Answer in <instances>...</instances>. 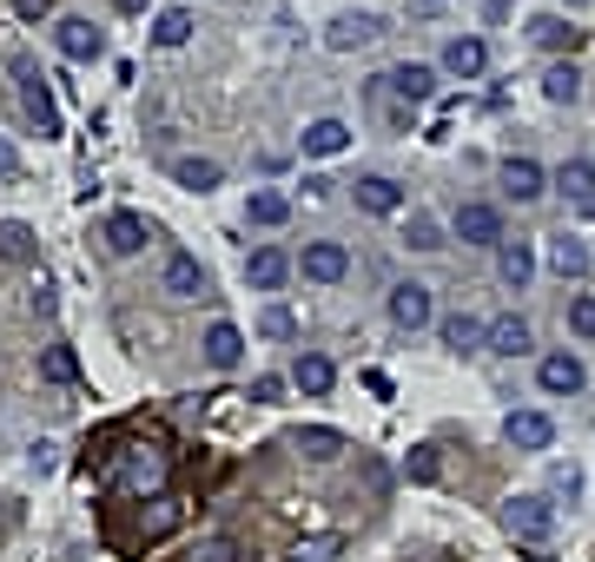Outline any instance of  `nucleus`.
<instances>
[{"label":"nucleus","instance_id":"f257e3e1","mask_svg":"<svg viewBox=\"0 0 595 562\" xmlns=\"http://www.w3.org/2000/svg\"><path fill=\"white\" fill-rule=\"evenodd\" d=\"M166 477H172V450L152 444V437H132V444L106 450V490H119V497L166 490Z\"/></svg>","mask_w":595,"mask_h":562},{"label":"nucleus","instance_id":"f03ea898","mask_svg":"<svg viewBox=\"0 0 595 562\" xmlns=\"http://www.w3.org/2000/svg\"><path fill=\"white\" fill-rule=\"evenodd\" d=\"M13 86H20V106H26V119L40 126V139H60V132H66V126H60V99H53L46 73L33 66V53H13Z\"/></svg>","mask_w":595,"mask_h":562},{"label":"nucleus","instance_id":"7ed1b4c3","mask_svg":"<svg viewBox=\"0 0 595 562\" xmlns=\"http://www.w3.org/2000/svg\"><path fill=\"white\" fill-rule=\"evenodd\" d=\"M503 530H510L517 543H550L556 503H550V497H510V503H503Z\"/></svg>","mask_w":595,"mask_h":562},{"label":"nucleus","instance_id":"20e7f679","mask_svg":"<svg viewBox=\"0 0 595 562\" xmlns=\"http://www.w3.org/2000/svg\"><path fill=\"white\" fill-rule=\"evenodd\" d=\"M159 291H172V298H205L212 278H205V265H199L192 252H166V265H159Z\"/></svg>","mask_w":595,"mask_h":562},{"label":"nucleus","instance_id":"39448f33","mask_svg":"<svg viewBox=\"0 0 595 562\" xmlns=\"http://www.w3.org/2000/svg\"><path fill=\"white\" fill-rule=\"evenodd\" d=\"M431 318H437V305H431V285H417V278L391 285V325H397V331H424Z\"/></svg>","mask_w":595,"mask_h":562},{"label":"nucleus","instance_id":"423d86ee","mask_svg":"<svg viewBox=\"0 0 595 562\" xmlns=\"http://www.w3.org/2000/svg\"><path fill=\"white\" fill-rule=\"evenodd\" d=\"M391 26L378 20V13H344V20H331L325 26V46L331 53H358V46H371V40H384Z\"/></svg>","mask_w":595,"mask_h":562},{"label":"nucleus","instance_id":"0eeeda50","mask_svg":"<svg viewBox=\"0 0 595 562\" xmlns=\"http://www.w3.org/2000/svg\"><path fill=\"white\" fill-rule=\"evenodd\" d=\"M536 384H543L550 397H576V391L589 384V371H583V358H576V351H550V358L536 364Z\"/></svg>","mask_w":595,"mask_h":562},{"label":"nucleus","instance_id":"6e6552de","mask_svg":"<svg viewBox=\"0 0 595 562\" xmlns=\"http://www.w3.org/2000/svg\"><path fill=\"white\" fill-rule=\"evenodd\" d=\"M53 46H60L66 60H99V53H106V33H99L93 20H79V13H66V20L53 26Z\"/></svg>","mask_w":595,"mask_h":562},{"label":"nucleus","instance_id":"1a4fd4ad","mask_svg":"<svg viewBox=\"0 0 595 562\" xmlns=\"http://www.w3.org/2000/svg\"><path fill=\"white\" fill-rule=\"evenodd\" d=\"M450 79H477L484 66H490V46L477 40V33H457V40H444V60H437Z\"/></svg>","mask_w":595,"mask_h":562},{"label":"nucleus","instance_id":"9d476101","mask_svg":"<svg viewBox=\"0 0 595 562\" xmlns=\"http://www.w3.org/2000/svg\"><path fill=\"white\" fill-rule=\"evenodd\" d=\"M384 93H397L404 106H417V99H431V93H437V66L404 60V66H391V73H384Z\"/></svg>","mask_w":595,"mask_h":562},{"label":"nucleus","instance_id":"9b49d317","mask_svg":"<svg viewBox=\"0 0 595 562\" xmlns=\"http://www.w3.org/2000/svg\"><path fill=\"white\" fill-rule=\"evenodd\" d=\"M298 272H305L311 285H338V278L351 272V252H344V245H331V238H318V245H305Z\"/></svg>","mask_w":595,"mask_h":562},{"label":"nucleus","instance_id":"f8f14e48","mask_svg":"<svg viewBox=\"0 0 595 562\" xmlns=\"http://www.w3.org/2000/svg\"><path fill=\"white\" fill-rule=\"evenodd\" d=\"M543 192H550V172H543L536 159H503V199L530 205V199H543Z\"/></svg>","mask_w":595,"mask_h":562},{"label":"nucleus","instance_id":"ddd939ff","mask_svg":"<svg viewBox=\"0 0 595 562\" xmlns=\"http://www.w3.org/2000/svg\"><path fill=\"white\" fill-rule=\"evenodd\" d=\"M457 238L464 245H503V219H497V205H457Z\"/></svg>","mask_w":595,"mask_h":562},{"label":"nucleus","instance_id":"4468645a","mask_svg":"<svg viewBox=\"0 0 595 562\" xmlns=\"http://www.w3.org/2000/svg\"><path fill=\"white\" fill-rule=\"evenodd\" d=\"M503 437H510L517 450H550V444H556V424H550L543 411H510V417H503Z\"/></svg>","mask_w":595,"mask_h":562},{"label":"nucleus","instance_id":"2eb2a0df","mask_svg":"<svg viewBox=\"0 0 595 562\" xmlns=\"http://www.w3.org/2000/svg\"><path fill=\"white\" fill-rule=\"evenodd\" d=\"M497 278H503L510 291H523V285L536 278V252H530V238H503V245H497Z\"/></svg>","mask_w":595,"mask_h":562},{"label":"nucleus","instance_id":"dca6fc26","mask_svg":"<svg viewBox=\"0 0 595 562\" xmlns=\"http://www.w3.org/2000/svg\"><path fill=\"white\" fill-rule=\"evenodd\" d=\"M199 351H205V364H212V371H232V364L245 358V331L219 318V325H212V331L199 338Z\"/></svg>","mask_w":595,"mask_h":562},{"label":"nucleus","instance_id":"f3484780","mask_svg":"<svg viewBox=\"0 0 595 562\" xmlns=\"http://www.w3.org/2000/svg\"><path fill=\"white\" fill-rule=\"evenodd\" d=\"M245 278H252L258 291H278V285L291 278V258H285L278 245H258V252H245Z\"/></svg>","mask_w":595,"mask_h":562},{"label":"nucleus","instance_id":"a211bd4d","mask_svg":"<svg viewBox=\"0 0 595 562\" xmlns=\"http://www.w3.org/2000/svg\"><path fill=\"white\" fill-rule=\"evenodd\" d=\"M358 205L378 212V219H391V212H404V185L384 179V172H371V179H358Z\"/></svg>","mask_w":595,"mask_h":562},{"label":"nucleus","instance_id":"6ab92c4d","mask_svg":"<svg viewBox=\"0 0 595 562\" xmlns=\"http://www.w3.org/2000/svg\"><path fill=\"white\" fill-rule=\"evenodd\" d=\"M530 40H536V46H550V53H576L583 26H570L563 13H536V20H530Z\"/></svg>","mask_w":595,"mask_h":562},{"label":"nucleus","instance_id":"aec40b11","mask_svg":"<svg viewBox=\"0 0 595 562\" xmlns=\"http://www.w3.org/2000/svg\"><path fill=\"white\" fill-rule=\"evenodd\" d=\"M344 146H351V126H344V119H311V126H305V152H311V159H331V152H344Z\"/></svg>","mask_w":595,"mask_h":562},{"label":"nucleus","instance_id":"412c9836","mask_svg":"<svg viewBox=\"0 0 595 562\" xmlns=\"http://www.w3.org/2000/svg\"><path fill=\"white\" fill-rule=\"evenodd\" d=\"M172 179H179L185 192H212V185L225 179V166H219V159H199V152H185V159H172Z\"/></svg>","mask_w":595,"mask_h":562},{"label":"nucleus","instance_id":"4be33fe9","mask_svg":"<svg viewBox=\"0 0 595 562\" xmlns=\"http://www.w3.org/2000/svg\"><path fill=\"white\" fill-rule=\"evenodd\" d=\"M139 245H146V219H139V212H113V219H106V252L132 258Z\"/></svg>","mask_w":595,"mask_h":562},{"label":"nucleus","instance_id":"5701e85b","mask_svg":"<svg viewBox=\"0 0 595 562\" xmlns=\"http://www.w3.org/2000/svg\"><path fill=\"white\" fill-rule=\"evenodd\" d=\"M437 331H444V344H450V351H484V344H490V325H484V318H470V311L444 318Z\"/></svg>","mask_w":595,"mask_h":562},{"label":"nucleus","instance_id":"b1692460","mask_svg":"<svg viewBox=\"0 0 595 562\" xmlns=\"http://www.w3.org/2000/svg\"><path fill=\"white\" fill-rule=\"evenodd\" d=\"M550 272H556V278H583V272H589V245L570 238V232L550 238Z\"/></svg>","mask_w":595,"mask_h":562},{"label":"nucleus","instance_id":"393cba45","mask_svg":"<svg viewBox=\"0 0 595 562\" xmlns=\"http://www.w3.org/2000/svg\"><path fill=\"white\" fill-rule=\"evenodd\" d=\"M331 378H338V371H331V358H318V351H305V358L291 364V384H298L305 397H325V391H331Z\"/></svg>","mask_w":595,"mask_h":562},{"label":"nucleus","instance_id":"a878e982","mask_svg":"<svg viewBox=\"0 0 595 562\" xmlns=\"http://www.w3.org/2000/svg\"><path fill=\"white\" fill-rule=\"evenodd\" d=\"M556 192H563L570 205H589L595 199V159H570V166L556 172Z\"/></svg>","mask_w":595,"mask_h":562},{"label":"nucleus","instance_id":"bb28decb","mask_svg":"<svg viewBox=\"0 0 595 562\" xmlns=\"http://www.w3.org/2000/svg\"><path fill=\"white\" fill-rule=\"evenodd\" d=\"M484 351H497V358H523V351H530V325H523V318H497Z\"/></svg>","mask_w":595,"mask_h":562},{"label":"nucleus","instance_id":"cd10ccee","mask_svg":"<svg viewBox=\"0 0 595 562\" xmlns=\"http://www.w3.org/2000/svg\"><path fill=\"white\" fill-rule=\"evenodd\" d=\"M576 93H583V73H576L570 60H556V66L543 73V99H556V106H576Z\"/></svg>","mask_w":595,"mask_h":562},{"label":"nucleus","instance_id":"c85d7f7f","mask_svg":"<svg viewBox=\"0 0 595 562\" xmlns=\"http://www.w3.org/2000/svg\"><path fill=\"white\" fill-rule=\"evenodd\" d=\"M245 219H252V225H285V219H291V199H285V192H252V199H245Z\"/></svg>","mask_w":595,"mask_h":562},{"label":"nucleus","instance_id":"c756f323","mask_svg":"<svg viewBox=\"0 0 595 562\" xmlns=\"http://www.w3.org/2000/svg\"><path fill=\"white\" fill-rule=\"evenodd\" d=\"M291 444H298V450H305L311 464H331V457L344 450V437H338V431H325V424H311V431H298Z\"/></svg>","mask_w":595,"mask_h":562},{"label":"nucleus","instance_id":"7c9ffc66","mask_svg":"<svg viewBox=\"0 0 595 562\" xmlns=\"http://www.w3.org/2000/svg\"><path fill=\"white\" fill-rule=\"evenodd\" d=\"M33 252H40L33 232H26L20 219H7V225H0V258H7V265H33Z\"/></svg>","mask_w":595,"mask_h":562},{"label":"nucleus","instance_id":"2f4dec72","mask_svg":"<svg viewBox=\"0 0 595 562\" xmlns=\"http://www.w3.org/2000/svg\"><path fill=\"white\" fill-rule=\"evenodd\" d=\"M152 40H159V46H185V40H192V13H185V7H166V13L152 20Z\"/></svg>","mask_w":595,"mask_h":562},{"label":"nucleus","instance_id":"473e14b6","mask_svg":"<svg viewBox=\"0 0 595 562\" xmlns=\"http://www.w3.org/2000/svg\"><path fill=\"white\" fill-rule=\"evenodd\" d=\"M404 245H411V252H437V245H444L437 219H431V212H411V225H404Z\"/></svg>","mask_w":595,"mask_h":562},{"label":"nucleus","instance_id":"72a5a7b5","mask_svg":"<svg viewBox=\"0 0 595 562\" xmlns=\"http://www.w3.org/2000/svg\"><path fill=\"white\" fill-rule=\"evenodd\" d=\"M338 550H344V537L325 530V537H305V543L291 550V562H338Z\"/></svg>","mask_w":595,"mask_h":562},{"label":"nucleus","instance_id":"f704fd0d","mask_svg":"<svg viewBox=\"0 0 595 562\" xmlns=\"http://www.w3.org/2000/svg\"><path fill=\"white\" fill-rule=\"evenodd\" d=\"M40 371H46L53 384H73V378H79V364H73V351H66V344H46V358H40Z\"/></svg>","mask_w":595,"mask_h":562},{"label":"nucleus","instance_id":"c9c22d12","mask_svg":"<svg viewBox=\"0 0 595 562\" xmlns=\"http://www.w3.org/2000/svg\"><path fill=\"white\" fill-rule=\"evenodd\" d=\"M258 331H265V338H298V318H291L285 305H265V311H258Z\"/></svg>","mask_w":595,"mask_h":562},{"label":"nucleus","instance_id":"e433bc0d","mask_svg":"<svg viewBox=\"0 0 595 562\" xmlns=\"http://www.w3.org/2000/svg\"><path fill=\"white\" fill-rule=\"evenodd\" d=\"M404 470H411V484H437V450L424 444V450H411L404 457Z\"/></svg>","mask_w":595,"mask_h":562},{"label":"nucleus","instance_id":"4c0bfd02","mask_svg":"<svg viewBox=\"0 0 595 562\" xmlns=\"http://www.w3.org/2000/svg\"><path fill=\"white\" fill-rule=\"evenodd\" d=\"M570 325H576V338H595V298H576V305H570Z\"/></svg>","mask_w":595,"mask_h":562},{"label":"nucleus","instance_id":"58836bf2","mask_svg":"<svg viewBox=\"0 0 595 562\" xmlns=\"http://www.w3.org/2000/svg\"><path fill=\"white\" fill-rule=\"evenodd\" d=\"M252 404H285V378H258L252 384Z\"/></svg>","mask_w":595,"mask_h":562},{"label":"nucleus","instance_id":"ea45409f","mask_svg":"<svg viewBox=\"0 0 595 562\" xmlns=\"http://www.w3.org/2000/svg\"><path fill=\"white\" fill-rule=\"evenodd\" d=\"M232 556H238V550H232V537H212V543L199 550V562H232Z\"/></svg>","mask_w":595,"mask_h":562},{"label":"nucleus","instance_id":"a19ab883","mask_svg":"<svg viewBox=\"0 0 595 562\" xmlns=\"http://www.w3.org/2000/svg\"><path fill=\"white\" fill-rule=\"evenodd\" d=\"M550 484H556L563 497H576V490H583V477H576V464H556V477H550Z\"/></svg>","mask_w":595,"mask_h":562},{"label":"nucleus","instance_id":"79ce46f5","mask_svg":"<svg viewBox=\"0 0 595 562\" xmlns=\"http://www.w3.org/2000/svg\"><path fill=\"white\" fill-rule=\"evenodd\" d=\"M13 172H20V152H13V139L0 132V179H13Z\"/></svg>","mask_w":595,"mask_h":562},{"label":"nucleus","instance_id":"37998d69","mask_svg":"<svg viewBox=\"0 0 595 562\" xmlns=\"http://www.w3.org/2000/svg\"><path fill=\"white\" fill-rule=\"evenodd\" d=\"M40 7H46V0H20V13H40Z\"/></svg>","mask_w":595,"mask_h":562},{"label":"nucleus","instance_id":"c03bdc74","mask_svg":"<svg viewBox=\"0 0 595 562\" xmlns=\"http://www.w3.org/2000/svg\"><path fill=\"white\" fill-rule=\"evenodd\" d=\"M583 219H595V199H589V205H583Z\"/></svg>","mask_w":595,"mask_h":562},{"label":"nucleus","instance_id":"a18cd8bd","mask_svg":"<svg viewBox=\"0 0 595 562\" xmlns=\"http://www.w3.org/2000/svg\"><path fill=\"white\" fill-rule=\"evenodd\" d=\"M119 7H146V0H119Z\"/></svg>","mask_w":595,"mask_h":562},{"label":"nucleus","instance_id":"49530a36","mask_svg":"<svg viewBox=\"0 0 595 562\" xmlns=\"http://www.w3.org/2000/svg\"><path fill=\"white\" fill-rule=\"evenodd\" d=\"M530 562H550V556H530Z\"/></svg>","mask_w":595,"mask_h":562}]
</instances>
